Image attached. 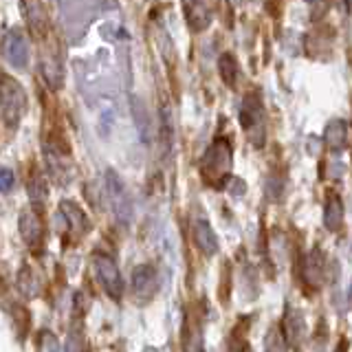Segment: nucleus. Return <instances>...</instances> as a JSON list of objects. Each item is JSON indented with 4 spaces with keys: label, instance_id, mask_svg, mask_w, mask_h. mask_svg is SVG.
<instances>
[{
    "label": "nucleus",
    "instance_id": "nucleus-1",
    "mask_svg": "<svg viewBox=\"0 0 352 352\" xmlns=\"http://www.w3.org/2000/svg\"><path fill=\"white\" fill-rule=\"evenodd\" d=\"M229 170H231V146L227 143V139H216L203 154L201 161L203 179L209 185L220 187L229 179Z\"/></svg>",
    "mask_w": 352,
    "mask_h": 352
},
{
    "label": "nucleus",
    "instance_id": "nucleus-2",
    "mask_svg": "<svg viewBox=\"0 0 352 352\" xmlns=\"http://www.w3.org/2000/svg\"><path fill=\"white\" fill-rule=\"evenodd\" d=\"M27 113V95L14 77L0 75V115L9 126H16Z\"/></svg>",
    "mask_w": 352,
    "mask_h": 352
},
{
    "label": "nucleus",
    "instance_id": "nucleus-3",
    "mask_svg": "<svg viewBox=\"0 0 352 352\" xmlns=\"http://www.w3.org/2000/svg\"><path fill=\"white\" fill-rule=\"evenodd\" d=\"M240 124L251 137L253 146L264 143V108L258 95H247L240 106Z\"/></svg>",
    "mask_w": 352,
    "mask_h": 352
},
{
    "label": "nucleus",
    "instance_id": "nucleus-4",
    "mask_svg": "<svg viewBox=\"0 0 352 352\" xmlns=\"http://www.w3.org/2000/svg\"><path fill=\"white\" fill-rule=\"evenodd\" d=\"M93 267H95V275H97L99 284H102V289L106 291V295L113 297V300H119L121 293H124V280H121L117 262L110 256H106V253H102V256H95Z\"/></svg>",
    "mask_w": 352,
    "mask_h": 352
},
{
    "label": "nucleus",
    "instance_id": "nucleus-5",
    "mask_svg": "<svg viewBox=\"0 0 352 352\" xmlns=\"http://www.w3.org/2000/svg\"><path fill=\"white\" fill-rule=\"evenodd\" d=\"M106 194L108 203L113 207L119 223H130L132 218V198L126 190L124 181L119 179L115 172H106Z\"/></svg>",
    "mask_w": 352,
    "mask_h": 352
},
{
    "label": "nucleus",
    "instance_id": "nucleus-6",
    "mask_svg": "<svg viewBox=\"0 0 352 352\" xmlns=\"http://www.w3.org/2000/svg\"><path fill=\"white\" fill-rule=\"evenodd\" d=\"M159 291V273L152 264H141L132 271V297L135 302L146 304Z\"/></svg>",
    "mask_w": 352,
    "mask_h": 352
},
{
    "label": "nucleus",
    "instance_id": "nucleus-7",
    "mask_svg": "<svg viewBox=\"0 0 352 352\" xmlns=\"http://www.w3.org/2000/svg\"><path fill=\"white\" fill-rule=\"evenodd\" d=\"M3 55L5 60L14 66V69H25L29 62V47H27V38L22 36L18 29L9 31L3 38Z\"/></svg>",
    "mask_w": 352,
    "mask_h": 352
},
{
    "label": "nucleus",
    "instance_id": "nucleus-8",
    "mask_svg": "<svg viewBox=\"0 0 352 352\" xmlns=\"http://www.w3.org/2000/svg\"><path fill=\"white\" fill-rule=\"evenodd\" d=\"M44 157H47V168H49L51 179H55L60 185L71 181V165L64 150H58L53 143H47V146H44Z\"/></svg>",
    "mask_w": 352,
    "mask_h": 352
},
{
    "label": "nucleus",
    "instance_id": "nucleus-9",
    "mask_svg": "<svg viewBox=\"0 0 352 352\" xmlns=\"http://www.w3.org/2000/svg\"><path fill=\"white\" fill-rule=\"evenodd\" d=\"M20 236L22 240L27 242L29 247H38L42 242V236H44V227H42V220L36 212H31V209H27V212L20 214Z\"/></svg>",
    "mask_w": 352,
    "mask_h": 352
},
{
    "label": "nucleus",
    "instance_id": "nucleus-10",
    "mask_svg": "<svg viewBox=\"0 0 352 352\" xmlns=\"http://www.w3.org/2000/svg\"><path fill=\"white\" fill-rule=\"evenodd\" d=\"M192 236H194L196 247L201 249V251L205 253V256H214V253L218 251V238H216V234H214L212 225H209L205 218L194 220V225H192Z\"/></svg>",
    "mask_w": 352,
    "mask_h": 352
},
{
    "label": "nucleus",
    "instance_id": "nucleus-11",
    "mask_svg": "<svg viewBox=\"0 0 352 352\" xmlns=\"http://www.w3.org/2000/svg\"><path fill=\"white\" fill-rule=\"evenodd\" d=\"M42 75H44V80H47V84L51 88H62L64 84V66H62V60H60V55L58 53H53V51H44L42 55Z\"/></svg>",
    "mask_w": 352,
    "mask_h": 352
},
{
    "label": "nucleus",
    "instance_id": "nucleus-12",
    "mask_svg": "<svg viewBox=\"0 0 352 352\" xmlns=\"http://www.w3.org/2000/svg\"><path fill=\"white\" fill-rule=\"evenodd\" d=\"M302 275H304V280L311 284V286H319V284H322V278H324V256H322V251H319V249L311 251L306 256Z\"/></svg>",
    "mask_w": 352,
    "mask_h": 352
},
{
    "label": "nucleus",
    "instance_id": "nucleus-13",
    "mask_svg": "<svg viewBox=\"0 0 352 352\" xmlns=\"http://www.w3.org/2000/svg\"><path fill=\"white\" fill-rule=\"evenodd\" d=\"M346 139H348V126H346V121H341V119L330 121V124L326 126V130H324L326 146L333 150V152H339V150L346 148Z\"/></svg>",
    "mask_w": 352,
    "mask_h": 352
},
{
    "label": "nucleus",
    "instance_id": "nucleus-14",
    "mask_svg": "<svg viewBox=\"0 0 352 352\" xmlns=\"http://www.w3.org/2000/svg\"><path fill=\"white\" fill-rule=\"evenodd\" d=\"M183 9H185V16H187V25H190L194 31H203L209 27V22H212V9L203 3L183 5Z\"/></svg>",
    "mask_w": 352,
    "mask_h": 352
},
{
    "label": "nucleus",
    "instance_id": "nucleus-15",
    "mask_svg": "<svg viewBox=\"0 0 352 352\" xmlns=\"http://www.w3.org/2000/svg\"><path fill=\"white\" fill-rule=\"evenodd\" d=\"M284 333H286V339H289V344H293V346L300 344V339L304 335V317L300 311H295V308H289V311H286Z\"/></svg>",
    "mask_w": 352,
    "mask_h": 352
},
{
    "label": "nucleus",
    "instance_id": "nucleus-16",
    "mask_svg": "<svg viewBox=\"0 0 352 352\" xmlns=\"http://www.w3.org/2000/svg\"><path fill=\"white\" fill-rule=\"evenodd\" d=\"M18 291L25 295V297H36L40 293V278H38V273L33 271L31 267H22V271L18 273Z\"/></svg>",
    "mask_w": 352,
    "mask_h": 352
},
{
    "label": "nucleus",
    "instance_id": "nucleus-17",
    "mask_svg": "<svg viewBox=\"0 0 352 352\" xmlns=\"http://www.w3.org/2000/svg\"><path fill=\"white\" fill-rule=\"evenodd\" d=\"M60 209H62V214H64V218H66V223H69V227H71L73 231H77V234H84V231L88 229L86 216H84V212H82V209L77 207L75 203L64 201V203L60 205Z\"/></svg>",
    "mask_w": 352,
    "mask_h": 352
},
{
    "label": "nucleus",
    "instance_id": "nucleus-18",
    "mask_svg": "<svg viewBox=\"0 0 352 352\" xmlns=\"http://www.w3.org/2000/svg\"><path fill=\"white\" fill-rule=\"evenodd\" d=\"M22 11L27 14V22L29 27L36 31V33H44V29L49 27V20H47V9L44 5L38 3H31V5H22Z\"/></svg>",
    "mask_w": 352,
    "mask_h": 352
},
{
    "label": "nucleus",
    "instance_id": "nucleus-19",
    "mask_svg": "<svg viewBox=\"0 0 352 352\" xmlns=\"http://www.w3.org/2000/svg\"><path fill=\"white\" fill-rule=\"evenodd\" d=\"M344 223V205L337 196H330L326 203V212H324V225L330 231H337Z\"/></svg>",
    "mask_w": 352,
    "mask_h": 352
},
{
    "label": "nucleus",
    "instance_id": "nucleus-20",
    "mask_svg": "<svg viewBox=\"0 0 352 352\" xmlns=\"http://www.w3.org/2000/svg\"><path fill=\"white\" fill-rule=\"evenodd\" d=\"M218 69H220V77H223V82L227 86H234L236 80H238V62L234 55H220V60H218Z\"/></svg>",
    "mask_w": 352,
    "mask_h": 352
},
{
    "label": "nucleus",
    "instance_id": "nucleus-21",
    "mask_svg": "<svg viewBox=\"0 0 352 352\" xmlns=\"http://www.w3.org/2000/svg\"><path fill=\"white\" fill-rule=\"evenodd\" d=\"M29 196H31V201H33V203H38V205H42L44 201H47V196H49L47 181H44L40 174H36V176H33V179L29 181Z\"/></svg>",
    "mask_w": 352,
    "mask_h": 352
},
{
    "label": "nucleus",
    "instance_id": "nucleus-22",
    "mask_svg": "<svg viewBox=\"0 0 352 352\" xmlns=\"http://www.w3.org/2000/svg\"><path fill=\"white\" fill-rule=\"evenodd\" d=\"M66 352H84V330L80 324H73L66 337Z\"/></svg>",
    "mask_w": 352,
    "mask_h": 352
},
{
    "label": "nucleus",
    "instance_id": "nucleus-23",
    "mask_svg": "<svg viewBox=\"0 0 352 352\" xmlns=\"http://www.w3.org/2000/svg\"><path fill=\"white\" fill-rule=\"evenodd\" d=\"M185 350L187 352H203V339H201V328L198 326H190L185 335Z\"/></svg>",
    "mask_w": 352,
    "mask_h": 352
},
{
    "label": "nucleus",
    "instance_id": "nucleus-24",
    "mask_svg": "<svg viewBox=\"0 0 352 352\" xmlns=\"http://www.w3.org/2000/svg\"><path fill=\"white\" fill-rule=\"evenodd\" d=\"M264 348H267V352H284V350H286V346H284V337L280 335V330H278V328H273L271 333H269Z\"/></svg>",
    "mask_w": 352,
    "mask_h": 352
},
{
    "label": "nucleus",
    "instance_id": "nucleus-25",
    "mask_svg": "<svg viewBox=\"0 0 352 352\" xmlns=\"http://www.w3.org/2000/svg\"><path fill=\"white\" fill-rule=\"evenodd\" d=\"M38 350L40 352H58V339H55V335L44 330L38 339Z\"/></svg>",
    "mask_w": 352,
    "mask_h": 352
},
{
    "label": "nucleus",
    "instance_id": "nucleus-26",
    "mask_svg": "<svg viewBox=\"0 0 352 352\" xmlns=\"http://www.w3.org/2000/svg\"><path fill=\"white\" fill-rule=\"evenodd\" d=\"M16 185V174L9 168H0V192H11Z\"/></svg>",
    "mask_w": 352,
    "mask_h": 352
}]
</instances>
